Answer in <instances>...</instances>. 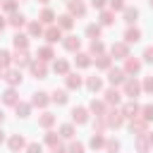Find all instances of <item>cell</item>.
<instances>
[{"label": "cell", "instance_id": "1", "mask_svg": "<svg viewBox=\"0 0 153 153\" xmlns=\"http://www.w3.org/2000/svg\"><path fill=\"white\" fill-rule=\"evenodd\" d=\"M139 93H141V84H139L136 79L127 76V79H124V96H129V98L134 100V98H136Z\"/></svg>", "mask_w": 153, "mask_h": 153}, {"label": "cell", "instance_id": "2", "mask_svg": "<svg viewBox=\"0 0 153 153\" xmlns=\"http://www.w3.org/2000/svg\"><path fill=\"white\" fill-rule=\"evenodd\" d=\"M122 122H124V115H122V110H110V112H105V124L108 127H122Z\"/></svg>", "mask_w": 153, "mask_h": 153}, {"label": "cell", "instance_id": "3", "mask_svg": "<svg viewBox=\"0 0 153 153\" xmlns=\"http://www.w3.org/2000/svg\"><path fill=\"white\" fill-rule=\"evenodd\" d=\"M124 79H127V72L124 69H108V81L112 84V86H117V84H124Z\"/></svg>", "mask_w": 153, "mask_h": 153}, {"label": "cell", "instance_id": "4", "mask_svg": "<svg viewBox=\"0 0 153 153\" xmlns=\"http://www.w3.org/2000/svg\"><path fill=\"white\" fill-rule=\"evenodd\" d=\"M29 67H31V74H33L36 79H45V74H48V67H45V62H43V60H38V62L33 60Z\"/></svg>", "mask_w": 153, "mask_h": 153}, {"label": "cell", "instance_id": "5", "mask_svg": "<svg viewBox=\"0 0 153 153\" xmlns=\"http://www.w3.org/2000/svg\"><path fill=\"white\" fill-rule=\"evenodd\" d=\"M146 120L143 117H134L131 122H129V129H131V134H136V136H141V134H146Z\"/></svg>", "mask_w": 153, "mask_h": 153}, {"label": "cell", "instance_id": "6", "mask_svg": "<svg viewBox=\"0 0 153 153\" xmlns=\"http://www.w3.org/2000/svg\"><path fill=\"white\" fill-rule=\"evenodd\" d=\"M2 79H5L10 86H19V84H22V72H19V69H7V72L2 74Z\"/></svg>", "mask_w": 153, "mask_h": 153}, {"label": "cell", "instance_id": "7", "mask_svg": "<svg viewBox=\"0 0 153 153\" xmlns=\"http://www.w3.org/2000/svg\"><path fill=\"white\" fill-rule=\"evenodd\" d=\"M72 122L86 124V122H88V110H86V108H74V110H72Z\"/></svg>", "mask_w": 153, "mask_h": 153}, {"label": "cell", "instance_id": "8", "mask_svg": "<svg viewBox=\"0 0 153 153\" xmlns=\"http://www.w3.org/2000/svg\"><path fill=\"white\" fill-rule=\"evenodd\" d=\"M12 60H14V65H17V67H29V65L33 62V60L29 57V53H26V50H17V55H14Z\"/></svg>", "mask_w": 153, "mask_h": 153}, {"label": "cell", "instance_id": "9", "mask_svg": "<svg viewBox=\"0 0 153 153\" xmlns=\"http://www.w3.org/2000/svg\"><path fill=\"white\" fill-rule=\"evenodd\" d=\"M139 112H141V108L134 103V100H129L124 108H122V115L124 117H129V120H134V117H139Z\"/></svg>", "mask_w": 153, "mask_h": 153}, {"label": "cell", "instance_id": "10", "mask_svg": "<svg viewBox=\"0 0 153 153\" xmlns=\"http://www.w3.org/2000/svg\"><path fill=\"white\" fill-rule=\"evenodd\" d=\"M24 146H26V141H24V136H22V134H12V136H10V151H12V153L22 151Z\"/></svg>", "mask_w": 153, "mask_h": 153}, {"label": "cell", "instance_id": "11", "mask_svg": "<svg viewBox=\"0 0 153 153\" xmlns=\"http://www.w3.org/2000/svg\"><path fill=\"white\" fill-rule=\"evenodd\" d=\"M69 14H72V17H84V14H86L84 2H81V0H72V2H69Z\"/></svg>", "mask_w": 153, "mask_h": 153}, {"label": "cell", "instance_id": "12", "mask_svg": "<svg viewBox=\"0 0 153 153\" xmlns=\"http://www.w3.org/2000/svg\"><path fill=\"white\" fill-rule=\"evenodd\" d=\"M60 38H62V29H60V26H50V29L45 31V41H48L50 45H53V43H57Z\"/></svg>", "mask_w": 153, "mask_h": 153}, {"label": "cell", "instance_id": "13", "mask_svg": "<svg viewBox=\"0 0 153 153\" xmlns=\"http://www.w3.org/2000/svg\"><path fill=\"white\" fill-rule=\"evenodd\" d=\"M2 103H5V105H17V103H19V96H17L14 86H10V88L2 93Z\"/></svg>", "mask_w": 153, "mask_h": 153}, {"label": "cell", "instance_id": "14", "mask_svg": "<svg viewBox=\"0 0 153 153\" xmlns=\"http://www.w3.org/2000/svg\"><path fill=\"white\" fill-rule=\"evenodd\" d=\"M120 100H122V93H120V91H117L115 86L105 91V103H108V105H117Z\"/></svg>", "mask_w": 153, "mask_h": 153}, {"label": "cell", "instance_id": "15", "mask_svg": "<svg viewBox=\"0 0 153 153\" xmlns=\"http://www.w3.org/2000/svg\"><path fill=\"white\" fill-rule=\"evenodd\" d=\"M110 53L115 55V57H129V48H127V43H115L112 48H110Z\"/></svg>", "mask_w": 153, "mask_h": 153}, {"label": "cell", "instance_id": "16", "mask_svg": "<svg viewBox=\"0 0 153 153\" xmlns=\"http://www.w3.org/2000/svg\"><path fill=\"white\" fill-rule=\"evenodd\" d=\"M50 103V98H48V93H43V91H38V93H33V100H31V105H36V108H45Z\"/></svg>", "mask_w": 153, "mask_h": 153}, {"label": "cell", "instance_id": "17", "mask_svg": "<svg viewBox=\"0 0 153 153\" xmlns=\"http://www.w3.org/2000/svg\"><path fill=\"white\" fill-rule=\"evenodd\" d=\"M12 43H14L17 50H26V45H29V36H24V33H14Z\"/></svg>", "mask_w": 153, "mask_h": 153}, {"label": "cell", "instance_id": "18", "mask_svg": "<svg viewBox=\"0 0 153 153\" xmlns=\"http://www.w3.org/2000/svg\"><path fill=\"white\" fill-rule=\"evenodd\" d=\"M139 69H141V62L134 60V57H127V62H124V72H127V74H136Z\"/></svg>", "mask_w": 153, "mask_h": 153}, {"label": "cell", "instance_id": "19", "mask_svg": "<svg viewBox=\"0 0 153 153\" xmlns=\"http://www.w3.org/2000/svg\"><path fill=\"white\" fill-rule=\"evenodd\" d=\"M88 110H91L96 117H105V103H100V100H91Z\"/></svg>", "mask_w": 153, "mask_h": 153}, {"label": "cell", "instance_id": "20", "mask_svg": "<svg viewBox=\"0 0 153 153\" xmlns=\"http://www.w3.org/2000/svg\"><path fill=\"white\" fill-rule=\"evenodd\" d=\"M148 148H151L148 134H141V136L136 139V151H139V153H148Z\"/></svg>", "mask_w": 153, "mask_h": 153}, {"label": "cell", "instance_id": "21", "mask_svg": "<svg viewBox=\"0 0 153 153\" xmlns=\"http://www.w3.org/2000/svg\"><path fill=\"white\" fill-rule=\"evenodd\" d=\"M139 38H141V31H139V29H131V26H129V29H127V33H124V43L129 45V43H136Z\"/></svg>", "mask_w": 153, "mask_h": 153}, {"label": "cell", "instance_id": "22", "mask_svg": "<svg viewBox=\"0 0 153 153\" xmlns=\"http://www.w3.org/2000/svg\"><path fill=\"white\" fill-rule=\"evenodd\" d=\"M139 19V10L136 7H124V22L127 24H134Z\"/></svg>", "mask_w": 153, "mask_h": 153}, {"label": "cell", "instance_id": "23", "mask_svg": "<svg viewBox=\"0 0 153 153\" xmlns=\"http://www.w3.org/2000/svg\"><path fill=\"white\" fill-rule=\"evenodd\" d=\"M7 24H12L14 29H22V26L26 24V17H24V14H17V12H14V14H12L10 19H7Z\"/></svg>", "mask_w": 153, "mask_h": 153}, {"label": "cell", "instance_id": "24", "mask_svg": "<svg viewBox=\"0 0 153 153\" xmlns=\"http://www.w3.org/2000/svg\"><path fill=\"white\" fill-rule=\"evenodd\" d=\"M53 57H55V53H53V48H50V45H43V48H38V60L48 62V60H53Z\"/></svg>", "mask_w": 153, "mask_h": 153}, {"label": "cell", "instance_id": "25", "mask_svg": "<svg viewBox=\"0 0 153 153\" xmlns=\"http://www.w3.org/2000/svg\"><path fill=\"white\" fill-rule=\"evenodd\" d=\"M53 69H55V74H69V65H67V60H55V65H53Z\"/></svg>", "mask_w": 153, "mask_h": 153}, {"label": "cell", "instance_id": "26", "mask_svg": "<svg viewBox=\"0 0 153 153\" xmlns=\"http://www.w3.org/2000/svg\"><path fill=\"white\" fill-rule=\"evenodd\" d=\"M79 45H81V41H79L76 36H67V38H65V48H67V50L74 53V50H79Z\"/></svg>", "mask_w": 153, "mask_h": 153}, {"label": "cell", "instance_id": "27", "mask_svg": "<svg viewBox=\"0 0 153 153\" xmlns=\"http://www.w3.org/2000/svg\"><path fill=\"white\" fill-rule=\"evenodd\" d=\"M86 86H88V91H100L103 88V81H100V76H88L86 79Z\"/></svg>", "mask_w": 153, "mask_h": 153}, {"label": "cell", "instance_id": "28", "mask_svg": "<svg viewBox=\"0 0 153 153\" xmlns=\"http://www.w3.org/2000/svg\"><path fill=\"white\" fill-rule=\"evenodd\" d=\"M38 124H41V127H45V129H48V127H53V124H55V115L43 112V115L38 117Z\"/></svg>", "mask_w": 153, "mask_h": 153}, {"label": "cell", "instance_id": "29", "mask_svg": "<svg viewBox=\"0 0 153 153\" xmlns=\"http://www.w3.org/2000/svg\"><path fill=\"white\" fill-rule=\"evenodd\" d=\"M72 24H74L72 14H62V17H57V26H60V29H72Z\"/></svg>", "mask_w": 153, "mask_h": 153}, {"label": "cell", "instance_id": "30", "mask_svg": "<svg viewBox=\"0 0 153 153\" xmlns=\"http://www.w3.org/2000/svg\"><path fill=\"white\" fill-rule=\"evenodd\" d=\"M50 100H53V103H57V105H65V103H67V91H53Z\"/></svg>", "mask_w": 153, "mask_h": 153}, {"label": "cell", "instance_id": "31", "mask_svg": "<svg viewBox=\"0 0 153 153\" xmlns=\"http://www.w3.org/2000/svg\"><path fill=\"white\" fill-rule=\"evenodd\" d=\"M14 110H17V117H29L31 105H29V103H17V105H14Z\"/></svg>", "mask_w": 153, "mask_h": 153}, {"label": "cell", "instance_id": "32", "mask_svg": "<svg viewBox=\"0 0 153 153\" xmlns=\"http://www.w3.org/2000/svg\"><path fill=\"white\" fill-rule=\"evenodd\" d=\"M81 86V76L79 74H67V88H79Z\"/></svg>", "mask_w": 153, "mask_h": 153}, {"label": "cell", "instance_id": "33", "mask_svg": "<svg viewBox=\"0 0 153 153\" xmlns=\"http://www.w3.org/2000/svg\"><path fill=\"white\" fill-rule=\"evenodd\" d=\"M88 143H91V148H103V146H105V139H103V134H98V131H96V134L91 136V141H88Z\"/></svg>", "mask_w": 153, "mask_h": 153}, {"label": "cell", "instance_id": "34", "mask_svg": "<svg viewBox=\"0 0 153 153\" xmlns=\"http://www.w3.org/2000/svg\"><path fill=\"white\" fill-rule=\"evenodd\" d=\"M112 22H115V12H112V10H110V12H100V24H103V26H110Z\"/></svg>", "mask_w": 153, "mask_h": 153}, {"label": "cell", "instance_id": "35", "mask_svg": "<svg viewBox=\"0 0 153 153\" xmlns=\"http://www.w3.org/2000/svg\"><path fill=\"white\" fill-rule=\"evenodd\" d=\"M41 33H43L41 22H29V36H41Z\"/></svg>", "mask_w": 153, "mask_h": 153}, {"label": "cell", "instance_id": "36", "mask_svg": "<svg viewBox=\"0 0 153 153\" xmlns=\"http://www.w3.org/2000/svg\"><path fill=\"white\" fill-rule=\"evenodd\" d=\"M60 136L62 139H72L74 136V124H62L60 127Z\"/></svg>", "mask_w": 153, "mask_h": 153}, {"label": "cell", "instance_id": "37", "mask_svg": "<svg viewBox=\"0 0 153 153\" xmlns=\"http://www.w3.org/2000/svg\"><path fill=\"white\" fill-rule=\"evenodd\" d=\"M38 19H41V24H50V22L55 19V12H53V10H43Z\"/></svg>", "mask_w": 153, "mask_h": 153}, {"label": "cell", "instance_id": "38", "mask_svg": "<svg viewBox=\"0 0 153 153\" xmlns=\"http://www.w3.org/2000/svg\"><path fill=\"white\" fill-rule=\"evenodd\" d=\"M103 50H105V45H103L98 38H93V41H91V53H93V55H103Z\"/></svg>", "mask_w": 153, "mask_h": 153}, {"label": "cell", "instance_id": "39", "mask_svg": "<svg viewBox=\"0 0 153 153\" xmlns=\"http://www.w3.org/2000/svg\"><path fill=\"white\" fill-rule=\"evenodd\" d=\"M88 65H91V55L79 53V55H76V67H88Z\"/></svg>", "mask_w": 153, "mask_h": 153}, {"label": "cell", "instance_id": "40", "mask_svg": "<svg viewBox=\"0 0 153 153\" xmlns=\"http://www.w3.org/2000/svg\"><path fill=\"white\" fill-rule=\"evenodd\" d=\"M10 62H12V55H10L7 50H0V69L10 67Z\"/></svg>", "mask_w": 153, "mask_h": 153}, {"label": "cell", "instance_id": "41", "mask_svg": "<svg viewBox=\"0 0 153 153\" xmlns=\"http://www.w3.org/2000/svg\"><path fill=\"white\" fill-rule=\"evenodd\" d=\"M86 36L98 38V36H100V26H98V24H88V26H86Z\"/></svg>", "mask_w": 153, "mask_h": 153}, {"label": "cell", "instance_id": "42", "mask_svg": "<svg viewBox=\"0 0 153 153\" xmlns=\"http://www.w3.org/2000/svg\"><path fill=\"white\" fill-rule=\"evenodd\" d=\"M96 67H98V69H108V67H110V57H108V55H98Z\"/></svg>", "mask_w": 153, "mask_h": 153}, {"label": "cell", "instance_id": "43", "mask_svg": "<svg viewBox=\"0 0 153 153\" xmlns=\"http://www.w3.org/2000/svg\"><path fill=\"white\" fill-rule=\"evenodd\" d=\"M2 10L10 12V14H14V10H17V0H2Z\"/></svg>", "mask_w": 153, "mask_h": 153}, {"label": "cell", "instance_id": "44", "mask_svg": "<svg viewBox=\"0 0 153 153\" xmlns=\"http://www.w3.org/2000/svg\"><path fill=\"white\" fill-rule=\"evenodd\" d=\"M45 143H48L50 148H53V146H57V143H60L57 134H55V131H48V134H45Z\"/></svg>", "mask_w": 153, "mask_h": 153}, {"label": "cell", "instance_id": "45", "mask_svg": "<svg viewBox=\"0 0 153 153\" xmlns=\"http://www.w3.org/2000/svg\"><path fill=\"white\" fill-rule=\"evenodd\" d=\"M141 117H143L146 122H151V120H153V105H143V108H141Z\"/></svg>", "mask_w": 153, "mask_h": 153}, {"label": "cell", "instance_id": "46", "mask_svg": "<svg viewBox=\"0 0 153 153\" xmlns=\"http://www.w3.org/2000/svg\"><path fill=\"white\" fill-rule=\"evenodd\" d=\"M105 151H108V153H117V151H120V143L112 141V139H108V141H105Z\"/></svg>", "mask_w": 153, "mask_h": 153}, {"label": "cell", "instance_id": "47", "mask_svg": "<svg viewBox=\"0 0 153 153\" xmlns=\"http://www.w3.org/2000/svg\"><path fill=\"white\" fill-rule=\"evenodd\" d=\"M108 5H110V10H112V12H120V10H124V0H110Z\"/></svg>", "mask_w": 153, "mask_h": 153}, {"label": "cell", "instance_id": "48", "mask_svg": "<svg viewBox=\"0 0 153 153\" xmlns=\"http://www.w3.org/2000/svg\"><path fill=\"white\" fill-rule=\"evenodd\" d=\"M26 153H43V146L41 143H29L26 146Z\"/></svg>", "mask_w": 153, "mask_h": 153}, {"label": "cell", "instance_id": "49", "mask_svg": "<svg viewBox=\"0 0 153 153\" xmlns=\"http://www.w3.org/2000/svg\"><path fill=\"white\" fill-rule=\"evenodd\" d=\"M143 91L146 93H153V76H146L143 79Z\"/></svg>", "mask_w": 153, "mask_h": 153}, {"label": "cell", "instance_id": "50", "mask_svg": "<svg viewBox=\"0 0 153 153\" xmlns=\"http://www.w3.org/2000/svg\"><path fill=\"white\" fill-rule=\"evenodd\" d=\"M67 153H84V143H79V141H76V143H72Z\"/></svg>", "mask_w": 153, "mask_h": 153}, {"label": "cell", "instance_id": "51", "mask_svg": "<svg viewBox=\"0 0 153 153\" xmlns=\"http://www.w3.org/2000/svg\"><path fill=\"white\" fill-rule=\"evenodd\" d=\"M143 60H146V62H148V65H153V45H151V48H146V50H143Z\"/></svg>", "mask_w": 153, "mask_h": 153}, {"label": "cell", "instance_id": "52", "mask_svg": "<svg viewBox=\"0 0 153 153\" xmlns=\"http://www.w3.org/2000/svg\"><path fill=\"white\" fill-rule=\"evenodd\" d=\"M50 153H67V151H65V146H62V143H57V146H53V148H50Z\"/></svg>", "mask_w": 153, "mask_h": 153}, {"label": "cell", "instance_id": "53", "mask_svg": "<svg viewBox=\"0 0 153 153\" xmlns=\"http://www.w3.org/2000/svg\"><path fill=\"white\" fill-rule=\"evenodd\" d=\"M91 5H93L96 10H103V7H105V0H91Z\"/></svg>", "mask_w": 153, "mask_h": 153}, {"label": "cell", "instance_id": "54", "mask_svg": "<svg viewBox=\"0 0 153 153\" xmlns=\"http://www.w3.org/2000/svg\"><path fill=\"white\" fill-rule=\"evenodd\" d=\"M5 24H7V22H5V17H2V14H0V31H2V29H5Z\"/></svg>", "mask_w": 153, "mask_h": 153}, {"label": "cell", "instance_id": "55", "mask_svg": "<svg viewBox=\"0 0 153 153\" xmlns=\"http://www.w3.org/2000/svg\"><path fill=\"white\" fill-rule=\"evenodd\" d=\"M2 141H5V131L0 129V143H2Z\"/></svg>", "mask_w": 153, "mask_h": 153}, {"label": "cell", "instance_id": "56", "mask_svg": "<svg viewBox=\"0 0 153 153\" xmlns=\"http://www.w3.org/2000/svg\"><path fill=\"white\" fill-rule=\"evenodd\" d=\"M148 141H151V146H153V134H148Z\"/></svg>", "mask_w": 153, "mask_h": 153}, {"label": "cell", "instance_id": "57", "mask_svg": "<svg viewBox=\"0 0 153 153\" xmlns=\"http://www.w3.org/2000/svg\"><path fill=\"white\" fill-rule=\"evenodd\" d=\"M2 120H5V115H2V112H0V124H2Z\"/></svg>", "mask_w": 153, "mask_h": 153}, {"label": "cell", "instance_id": "58", "mask_svg": "<svg viewBox=\"0 0 153 153\" xmlns=\"http://www.w3.org/2000/svg\"><path fill=\"white\" fill-rule=\"evenodd\" d=\"M38 2H43V5H45V2H48V0H38Z\"/></svg>", "mask_w": 153, "mask_h": 153}, {"label": "cell", "instance_id": "59", "mask_svg": "<svg viewBox=\"0 0 153 153\" xmlns=\"http://www.w3.org/2000/svg\"><path fill=\"white\" fill-rule=\"evenodd\" d=\"M151 7H153V0H151Z\"/></svg>", "mask_w": 153, "mask_h": 153}, {"label": "cell", "instance_id": "60", "mask_svg": "<svg viewBox=\"0 0 153 153\" xmlns=\"http://www.w3.org/2000/svg\"><path fill=\"white\" fill-rule=\"evenodd\" d=\"M0 7H2V0H0Z\"/></svg>", "mask_w": 153, "mask_h": 153}, {"label": "cell", "instance_id": "61", "mask_svg": "<svg viewBox=\"0 0 153 153\" xmlns=\"http://www.w3.org/2000/svg\"><path fill=\"white\" fill-rule=\"evenodd\" d=\"M0 79H2V74H0Z\"/></svg>", "mask_w": 153, "mask_h": 153}]
</instances>
